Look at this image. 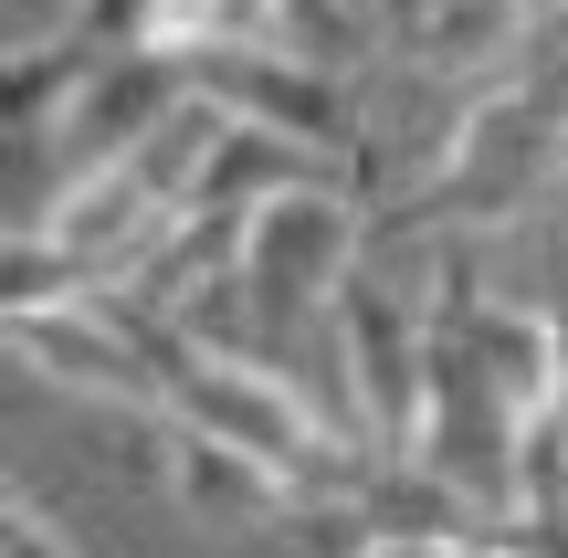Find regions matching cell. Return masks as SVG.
<instances>
[{"mask_svg":"<svg viewBox=\"0 0 568 558\" xmlns=\"http://www.w3.org/2000/svg\"><path fill=\"white\" fill-rule=\"evenodd\" d=\"M568 180V63H516L506 84L464 95L443 126L432 169L379 201V243H495V232L537 222L548 190Z\"/></svg>","mask_w":568,"mask_h":558,"instance_id":"6da1fadb","label":"cell"},{"mask_svg":"<svg viewBox=\"0 0 568 558\" xmlns=\"http://www.w3.org/2000/svg\"><path fill=\"white\" fill-rule=\"evenodd\" d=\"M368 253H379V201H358L347 180L264 201L253 211V253H243V358H274L284 337L326 327Z\"/></svg>","mask_w":568,"mask_h":558,"instance_id":"7a4b0ae2","label":"cell"},{"mask_svg":"<svg viewBox=\"0 0 568 558\" xmlns=\"http://www.w3.org/2000/svg\"><path fill=\"white\" fill-rule=\"evenodd\" d=\"M11 358H21L32 379H53V390H74L84 412H126V422H159V412H169V369H159L148 327L116 306V295L11 316Z\"/></svg>","mask_w":568,"mask_h":558,"instance_id":"3957f363","label":"cell"},{"mask_svg":"<svg viewBox=\"0 0 568 558\" xmlns=\"http://www.w3.org/2000/svg\"><path fill=\"white\" fill-rule=\"evenodd\" d=\"M190 84H201V95L222 105V116H243V126H274V138L316 148V159H368L347 74H326V63L284 53V42H264V32H232V42H211V53L190 63Z\"/></svg>","mask_w":568,"mask_h":558,"instance_id":"277c9868","label":"cell"},{"mask_svg":"<svg viewBox=\"0 0 568 558\" xmlns=\"http://www.w3.org/2000/svg\"><path fill=\"white\" fill-rule=\"evenodd\" d=\"M138 433H148V485H159L180 517H201L211 538H253V527H295L305 517V496L264 454H243V443L201 433V422H180V412L138 422Z\"/></svg>","mask_w":568,"mask_h":558,"instance_id":"5b68a950","label":"cell"},{"mask_svg":"<svg viewBox=\"0 0 568 558\" xmlns=\"http://www.w3.org/2000/svg\"><path fill=\"white\" fill-rule=\"evenodd\" d=\"M527 32H537V0H400L410 74L464 84V95L506 84L516 63H527Z\"/></svg>","mask_w":568,"mask_h":558,"instance_id":"8992f818","label":"cell"},{"mask_svg":"<svg viewBox=\"0 0 568 558\" xmlns=\"http://www.w3.org/2000/svg\"><path fill=\"white\" fill-rule=\"evenodd\" d=\"M337 159H316V148H295V138H274V126H243V116H222V138H211V159H201V180H190V201L180 211H264L284 201V190H316Z\"/></svg>","mask_w":568,"mask_h":558,"instance_id":"52a82bcc","label":"cell"},{"mask_svg":"<svg viewBox=\"0 0 568 558\" xmlns=\"http://www.w3.org/2000/svg\"><path fill=\"white\" fill-rule=\"evenodd\" d=\"M264 42L326 63V74H358V63L379 53V11H368V0H274V11H264Z\"/></svg>","mask_w":568,"mask_h":558,"instance_id":"ba28073f","label":"cell"},{"mask_svg":"<svg viewBox=\"0 0 568 558\" xmlns=\"http://www.w3.org/2000/svg\"><path fill=\"white\" fill-rule=\"evenodd\" d=\"M0 558H84V548L53 527V506H42L32 485H11V496H0Z\"/></svg>","mask_w":568,"mask_h":558,"instance_id":"9c48e42d","label":"cell"},{"mask_svg":"<svg viewBox=\"0 0 568 558\" xmlns=\"http://www.w3.org/2000/svg\"><path fill=\"white\" fill-rule=\"evenodd\" d=\"M464 558H548V548H537L527 527H495V538H485V548H464Z\"/></svg>","mask_w":568,"mask_h":558,"instance_id":"30bf717a","label":"cell"},{"mask_svg":"<svg viewBox=\"0 0 568 558\" xmlns=\"http://www.w3.org/2000/svg\"><path fill=\"white\" fill-rule=\"evenodd\" d=\"M358 558H464V548H358Z\"/></svg>","mask_w":568,"mask_h":558,"instance_id":"8fae6325","label":"cell"},{"mask_svg":"<svg viewBox=\"0 0 568 558\" xmlns=\"http://www.w3.org/2000/svg\"><path fill=\"white\" fill-rule=\"evenodd\" d=\"M558 11H568V0H537V21H558Z\"/></svg>","mask_w":568,"mask_h":558,"instance_id":"7c38bea8","label":"cell"}]
</instances>
